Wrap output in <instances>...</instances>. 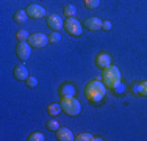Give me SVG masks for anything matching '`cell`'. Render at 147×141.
<instances>
[{
	"label": "cell",
	"mask_w": 147,
	"mask_h": 141,
	"mask_svg": "<svg viewBox=\"0 0 147 141\" xmlns=\"http://www.w3.org/2000/svg\"><path fill=\"white\" fill-rule=\"evenodd\" d=\"M13 75L16 77V80H20V82H22V80H27L30 77V74H28V69H27V66L24 64H17L16 68H14V72H13Z\"/></svg>",
	"instance_id": "30bf717a"
},
{
	"label": "cell",
	"mask_w": 147,
	"mask_h": 141,
	"mask_svg": "<svg viewBox=\"0 0 147 141\" xmlns=\"http://www.w3.org/2000/svg\"><path fill=\"white\" fill-rule=\"evenodd\" d=\"M85 6L89 9H96L100 6V0H85Z\"/></svg>",
	"instance_id": "ac0fdd59"
},
{
	"label": "cell",
	"mask_w": 147,
	"mask_h": 141,
	"mask_svg": "<svg viewBox=\"0 0 147 141\" xmlns=\"http://www.w3.org/2000/svg\"><path fill=\"white\" fill-rule=\"evenodd\" d=\"M49 41L50 42H59L61 41V35H59V31H53V33L49 36Z\"/></svg>",
	"instance_id": "603a6c76"
},
{
	"label": "cell",
	"mask_w": 147,
	"mask_h": 141,
	"mask_svg": "<svg viewBox=\"0 0 147 141\" xmlns=\"http://www.w3.org/2000/svg\"><path fill=\"white\" fill-rule=\"evenodd\" d=\"M16 55L20 61H27L31 55V45L28 41H19L16 45Z\"/></svg>",
	"instance_id": "277c9868"
},
{
	"label": "cell",
	"mask_w": 147,
	"mask_h": 141,
	"mask_svg": "<svg viewBox=\"0 0 147 141\" xmlns=\"http://www.w3.org/2000/svg\"><path fill=\"white\" fill-rule=\"evenodd\" d=\"M25 82H27V86H28V88H36L38 86V79H36V77H33V75H30Z\"/></svg>",
	"instance_id": "44dd1931"
},
{
	"label": "cell",
	"mask_w": 147,
	"mask_h": 141,
	"mask_svg": "<svg viewBox=\"0 0 147 141\" xmlns=\"http://www.w3.org/2000/svg\"><path fill=\"white\" fill-rule=\"evenodd\" d=\"M27 19H28V13H27V9H19V11L14 13V20L17 24L27 22Z\"/></svg>",
	"instance_id": "5bb4252c"
},
{
	"label": "cell",
	"mask_w": 147,
	"mask_h": 141,
	"mask_svg": "<svg viewBox=\"0 0 147 141\" xmlns=\"http://www.w3.org/2000/svg\"><path fill=\"white\" fill-rule=\"evenodd\" d=\"M63 13H64L67 17H74V16H75V13H77V8L74 5H66L64 9H63Z\"/></svg>",
	"instance_id": "e0dca14e"
},
{
	"label": "cell",
	"mask_w": 147,
	"mask_h": 141,
	"mask_svg": "<svg viewBox=\"0 0 147 141\" xmlns=\"http://www.w3.org/2000/svg\"><path fill=\"white\" fill-rule=\"evenodd\" d=\"M105 94H107V86H105V83L100 79L91 80L85 88V97L88 99L91 104H99V102H102Z\"/></svg>",
	"instance_id": "6da1fadb"
},
{
	"label": "cell",
	"mask_w": 147,
	"mask_h": 141,
	"mask_svg": "<svg viewBox=\"0 0 147 141\" xmlns=\"http://www.w3.org/2000/svg\"><path fill=\"white\" fill-rule=\"evenodd\" d=\"M47 25L52 28L53 31H59L61 28H64V22L59 17V14H50L47 17Z\"/></svg>",
	"instance_id": "ba28073f"
},
{
	"label": "cell",
	"mask_w": 147,
	"mask_h": 141,
	"mask_svg": "<svg viewBox=\"0 0 147 141\" xmlns=\"http://www.w3.org/2000/svg\"><path fill=\"white\" fill-rule=\"evenodd\" d=\"M63 111V108H61V104H50L47 107V113L50 116H57V115H59V113Z\"/></svg>",
	"instance_id": "9a60e30c"
},
{
	"label": "cell",
	"mask_w": 147,
	"mask_h": 141,
	"mask_svg": "<svg viewBox=\"0 0 147 141\" xmlns=\"http://www.w3.org/2000/svg\"><path fill=\"white\" fill-rule=\"evenodd\" d=\"M139 94L141 96H147V82L139 83Z\"/></svg>",
	"instance_id": "cb8c5ba5"
},
{
	"label": "cell",
	"mask_w": 147,
	"mask_h": 141,
	"mask_svg": "<svg viewBox=\"0 0 147 141\" xmlns=\"http://www.w3.org/2000/svg\"><path fill=\"white\" fill-rule=\"evenodd\" d=\"M64 28L71 36H80V35H82V30H83L82 24L77 19H74V17H67V20L64 22Z\"/></svg>",
	"instance_id": "5b68a950"
},
{
	"label": "cell",
	"mask_w": 147,
	"mask_h": 141,
	"mask_svg": "<svg viewBox=\"0 0 147 141\" xmlns=\"http://www.w3.org/2000/svg\"><path fill=\"white\" fill-rule=\"evenodd\" d=\"M28 42H30L31 47L41 49V47H44V45L47 44V42H50V41H49V36H47V35H44V33H33V35H30Z\"/></svg>",
	"instance_id": "8992f818"
},
{
	"label": "cell",
	"mask_w": 147,
	"mask_h": 141,
	"mask_svg": "<svg viewBox=\"0 0 147 141\" xmlns=\"http://www.w3.org/2000/svg\"><path fill=\"white\" fill-rule=\"evenodd\" d=\"M27 140H28V141H44L45 138H44V135L41 132H34V133H31Z\"/></svg>",
	"instance_id": "d6986e66"
},
{
	"label": "cell",
	"mask_w": 147,
	"mask_h": 141,
	"mask_svg": "<svg viewBox=\"0 0 147 141\" xmlns=\"http://www.w3.org/2000/svg\"><path fill=\"white\" fill-rule=\"evenodd\" d=\"M57 140L58 141H72V140H75V136H74V133L67 127H59L57 130Z\"/></svg>",
	"instance_id": "8fae6325"
},
{
	"label": "cell",
	"mask_w": 147,
	"mask_h": 141,
	"mask_svg": "<svg viewBox=\"0 0 147 141\" xmlns=\"http://www.w3.org/2000/svg\"><path fill=\"white\" fill-rule=\"evenodd\" d=\"M27 13H28V17H33V19H42V17L47 16V11L45 8H42L38 3H31L27 8Z\"/></svg>",
	"instance_id": "52a82bcc"
},
{
	"label": "cell",
	"mask_w": 147,
	"mask_h": 141,
	"mask_svg": "<svg viewBox=\"0 0 147 141\" xmlns=\"http://www.w3.org/2000/svg\"><path fill=\"white\" fill-rule=\"evenodd\" d=\"M113 91H114V93H116V94H119V93H121V91H122V93H124V85H121V83H119V85H117L116 88H114Z\"/></svg>",
	"instance_id": "484cf974"
},
{
	"label": "cell",
	"mask_w": 147,
	"mask_h": 141,
	"mask_svg": "<svg viewBox=\"0 0 147 141\" xmlns=\"http://www.w3.org/2000/svg\"><path fill=\"white\" fill-rule=\"evenodd\" d=\"M111 27H113V24H111L110 20H107V22H103V25H102V28H103V30H111Z\"/></svg>",
	"instance_id": "d4e9b609"
},
{
	"label": "cell",
	"mask_w": 147,
	"mask_h": 141,
	"mask_svg": "<svg viewBox=\"0 0 147 141\" xmlns=\"http://www.w3.org/2000/svg\"><path fill=\"white\" fill-rule=\"evenodd\" d=\"M47 129L49 130H55V132H57V130L59 129V122L55 121V119H52V121L47 122Z\"/></svg>",
	"instance_id": "7402d4cb"
},
{
	"label": "cell",
	"mask_w": 147,
	"mask_h": 141,
	"mask_svg": "<svg viewBox=\"0 0 147 141\" xmlns=\"http://www.w3.org/2000/svg\"><path fill=\"white\" fill-rule=\"evenodd\" d=\"M61 108L67 116H78L82 111V104L74 97H61Z\"/></svg>",
	"instance_id": "3957f363"
},
{
	"label": "cell",
	"mask_w": 147,
	"mask_h": 141,
	"mask_svg": "<svg viewBox=\"0 0 147 141\" xmlns=\"http://www.w3.org/2000/svg\"><path fill=\"white\" fill-rule=\"evenodd\" d=\"M103 25V22L99 19V17H88V19L85 20V28H88L91 31H97L100 30Z\"/></svg>",
	"instance_id": "7c38bea8"
},
{
	"label": "cell",
	"mask_w": 147,
	"mask_h": 141,
	"mask_svg": "<svg viewBox=\"0 0 147 141\" xmlns=\"http://www.w3.org/2000/svg\"><path fill=\"white\" fill-rule=\"evenodd\" d=\"M96 66L100 69H105L108 66H111V56L107 52H100L99 55L96 56Z\"/></svg>",
	"instance_id": "9c48e42d"
},
{
	"label": "cell",
	"mask_w": 147,
	"mask_h": 141,
	"mask_svg": "<svg viewBox=\"0 0 147 141\" xmlns=\"http://www.w3.org/2000/svg\"><path fill=\"white\" fill-rule=\"evenodd\" d=\"M16 38L19 41H28L30 35H28V31H27V30H19V31H17V35H16Z\"/></svg>",
	"instance_id": "ffe728a7"
},
{
	"label": "cell",
	"mask_w": 147,
	"mask_h": 141,
	"mask_svg": "<svg viewBox=\"0 0 147 141\" xmlns=\"http://www.w3.org/2000/svg\"><path fill=\"white\" fill-rule=\"evenodd\" d=\"M75 140L77 141H100L102 138H99V136H92L91 133H80Z\"/></svg>",
	"instance_id": "2e32d148"
},
{
	"label": "cell",
	"mask_w": 147,
	"mask_h": 141,
	"mask_svg": "<svg viewBox=\"0 0 147 141\" xmlns=\"http://www.w3.org/2000/svg\"><path fill=\"white\" fill-rule=\"evenodd\" d=\"M102 82L105 83V86L110 88V89H114L119 83H121V70H119L116 66H108V68L103 69L102 74Z\"/></svg>",
	"instance_id": "7a4b0ae2"
},
{
	"label": "cell",
	"mask_w": 147,
	"mask_h": 141,
	"mask_svg": "<svg viewBox=\"0 0 147 141\" xmlns=\"http://www.w3.org/2000/svg\"><path fill=\"white\" fill-rule=\"evenodd\" d=\"M59 96L61 97H74L75 96V86L69 85V83L63 85V88L59 89Z\"/></svg>",
	"instance_id": "4fadbf2b"
}]
</instances>
